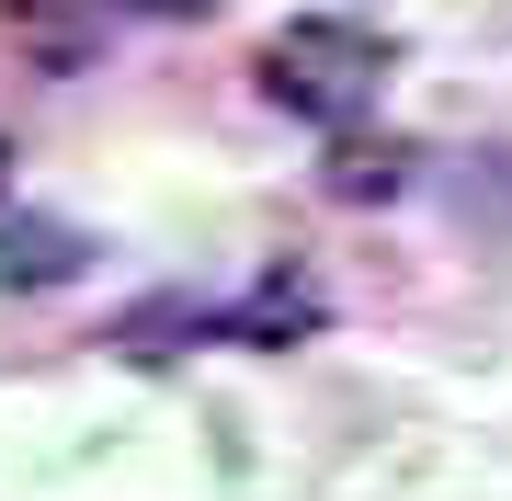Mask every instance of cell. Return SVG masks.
Returning <instances> with one entry per match:
<instances>
[{
    "label": "cell",
    "mask_w": 512,
    "mask_h": 501,
    "mask_svg": "<svg viewBox=\"0 0 512 501\" xmlns=\"http://www.w3.org/2000/svg\"><path fill=\"white\" fill-rule=\"evenodd\" d=\"M0 23H12L23 46H35V69H92V0H0Z\"/></svg>",
    "instance_id": "cell-2"
},
{
    "label": "cell",
    "mask_w": 512,
    "mask_h": 501,
    "mask_svg": "<svg viewBox=\"0 0 512 501\" xmlns=\"http://www.w3.org/2000/svg\"><path fill=\"white\" fill-rule=\"evenodd\" d=\"M308 319H319V308L296 297V285H262V297H251V308L228 319V331H239V342H296V331H308Z\"/></svg>",
    "instance_id": "cell-4"
},
{
    "label": "cell",
    "mask_w": 512,
    "mask_h": 501,
    "mask_svg": "<svg viewBox=\"0 0 512 501\" xmlns=\"http://www.w3.org/2000/svg\"><path fill=\"white\" fill-rule=\"evenodd\" d=\"M69 274H80V228H57V217L0 228V285H69Z\"/></svg>",
    "instance_id": "cell-3"
},
{
    "label": "cell",
    "mask_w": 512,
    "mask_h": 501,
    "mask_svg": "<svg viewBox=\"0 0 512 501\" xmlns=\"http://www.w3.org/2000/svg\"><path fill=\"white\" fill-rule=\"evenodd\" d=\"M0 160H12V149H0Z\"/></svg>",
    "instance_id": "cell-7"
},
{
    "label": "cell",
    "mask_w": 512,
    "mask_h": 501,
    "mask_svg": "<svg viewBox=\"0 0 512 501\" xmlns=\"http://www.w3.org/2000/svg\"><path fill=\"white\" fill-rule=\"evenodd\" d=\"M330 183H342V194H387V183H399V149H365V137H342Z\"/></svg>",
    "instance_id": "cell-5"
},
{
    "label": "cell",
    "mask_w": 512,
    "mask_h": 501,
    "mask_svg": "<svg viewBox=\"0 0 512 501\" xmlns=\"http://www.w3.org/2000/svg\"><path fill=\"white\" fill-rule=\"evenodd\" d=\"M376 80H387V35H365V23H342V12H308V23H285V35L262 46V92L285 114H308V126H330V137L376 103Z\"/></svg>",
    "instance_id": "cell-1"
},
{
    "label": "cell",
    "mask_w": 512,
    "mask_h": 501,
    "mask_svg": "<svg viewBox=\"0 0 512 501\" xmlns=\"http://www.w3.org/2000/svg\"><path fill=\"white\" fill-rule=\"evenodd\" d=\"M137 12H205V0H137Z\"/></svg>",
    "instance_id": "cell-6"
}]
</instances>
